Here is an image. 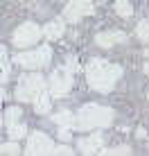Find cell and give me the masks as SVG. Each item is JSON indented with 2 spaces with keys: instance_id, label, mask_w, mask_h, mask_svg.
<instances>
[{
  "instance_id": "cell-19",
  "label": "cell",
  "mask_w": 149,
  "mask_h": 156,
  "mask_svg": "<svg viewBox=\"0 0 149 156\" xmlns=\"http://www.w3.org/2000/svg\"><path fill=\"white\" fill-rule=\"evenodd\" d=\"M0 55H2V79L0 82H7L9 79V57H7V50H0Z\"/></svg>"
},
{
  "instance_id": "cell-10",
  "label": "cell",
  "mask_w": 149,
  "mask_h": 156,
  "mask_svg": "<svg viewBox=\"0 0 149 156\" xmlns=\"http://www.w3.org/2000/svg\"><path fill=\"white\" fill-rule=\"evenodd\" d=\"M126 41V34L124 32H99L95 36V43L99 48H113L115 43H124Z\"/></svg>"
},
{
  "instance_id": "cell-11",
  "label": "cell",
  "mask_w": 149,
  "mask_h": 156,
  "mask_svg": "<svg viewBox=\"0 0 149 156\" xmlns=\"http://www.w3.org/2000/svg\"><path fill=\"white\" fill-rule=\"evenodd\" d=\"M63 32H66V25H63V20H61V18H54V20H50V23L45 25L43 34H45L50 41H57V39H61V36H63Z\"/></svg>"
},
{
  "instance_id": "cell-17",
  "label": "cell",
  "mask_w": 149,
  "mask_h": 156,
  "mask_svg": "<svg viewBox=\"0 0 149 156\" xmlns=\"http://www.w3.org/2000/svg\"><path fill=\"white\" fill-rule=\"evenodd\" d=\"M20 109L18 106H9L7 111H5V122H7V125H12V122H18L20 120Z\"/></svg>"
},
{
  "instance_id": "cell-21",
  "label": "cell",
  "mask_w": 149,
  "mask_h": 156,
  "mask_svg": "<svg viewBox=\"0 0 149 156\" xmlns=\"http://www.w3.org/2000/svg\"><path fill=\"white\" fill-rule=\"evenodd\" d=\"M66 68H68V70H77V68H79L77 59H74V57H68V61H66Z\"/></svg>"
},
{
  "instance_id": "cell-15",
  "label": "cell",
  "mask_w": 149,
  "mask_h": 156,
  "mask_svg": "<svg viewBox=\"0 0 149 156\" xmlns=\"http://www.w3.org/2000/svg\"><path fill=\"white\" fill-rule=\"evenodd\" d=\"M115 12H118L122 18H129L133 14V7L129 5V0H115Z\"/></svg>"
},
{
  "instance_id": "cell-20",
  "label": "cell",
  "mask_w": 149,
  "mask_h": 156,
  "mask_svg": "<svg viewBox=\"0 0 149 156\" xmlns=\"http://www.w3.org/2000/svg\"><path fill=\"white\" fill-rule=\"evenodd\" d=\"M20 149H18V145L16 143H5V145H0V154H18Z\"/></svg>"
},
{
  "instance_id": "cell-3",
  "label": "cell",
  "mask_w": 149,
  "mask_h": 156,
  "mask_svg": "<svg viewBox=\"0 0 149 156\" xmlns=\"http://www.w3.org/2000/svg\"><path fill=\"white\" fill-rule=\"evenodd\" d=\"M43 90H45V77L43 75H39V73L23 75L18 86H16V98H18V102H34Z\"/></svg>"
},
{
  "instance_id": "cell-2",
  "label": "cell",
  "mask_w": 149,
  "mask_h": 156,
  "mask_svg": "<svg viewBox=\"0 0 149 156\" xmlns=\"http://www.w3.org/2000/svg\"><path fill=\"white\" fill-rule=\"evenodd\" d=\"M113 122V111L99 104H86L77 113L79 129H95V127H109Z\"/></svg>"
},
{
  "instance_id": "cell-23",
  "label": "cell",
  "mask_w": 149,
  "mask_h": 156,
  "mask_svg": "<svg viewBox=\"0 0 149 156\" xmlns=\"http://www.w3.org/2000/svg\"><path fill=\"white\" fill-rule=\"evenodd\" d=\"M54 154L66 156V154H72V149H70V147H66V145H61V147H57V149H54Z\"/></svg>"
},
{
  "instance_id": "cell-9",
  "label": "cell",
  "mask_w": 149,
  "mask_h": 156,
  "mask_svg": "<svg viewBox=\"0 0 149 156\" xmlns=\"http://www.w3.org/2000/svg\"><path fill=\"white\" fill-rule=\"evenodd\" d=\"M102 143H104L102 133H93V136H88V138H81V140L77 143V147H79L81 154H99Z\"/></svg>"
},
{
  "instance_id": "cell-7",
  "label": "cell",
  "mask_w": 149,
  "mask_h": 156,
  "mask_svg": "<svg viewBox=\"0 0 149 156\" xmlns=\"http://www.w3.org/2000/svg\"><path fill=\"white\" fill-rule=\"evenodd\" d=\"M54 149H57L54 143H52L43 131H36V133H32V136H29L25 154H29V156H36V154H39V156H43V154H54Z\"/></svg>"
},
{
  "instance_id": "cell-13",
  "label": "cell",
  "mask_w": 149,
  "mask_h": 156,
  "mask_svg": "<svg viewBox=\"0 0 149 156\" xmlns=\"http://www.w3.org/2000/svg\"><path fill=\"white\" fill-rule=\"evenodd\" d=\"M50 106H52L50 95H47L45 90H43V93H41L39 98L34 100V111H36V113H47V111H50Z\"/></svg>"
},
{
  "instance_id": "cell-1",
  "label": "cell",
  "mask_w": 149,
  "mask_h": 156,
  "mask_svg": "<svg viewBox=\"0 0 149 156\" xmlns=\"http://www.w3.org/2000/svg\"><path fill=\"white\" fill-rule=\"evenodd\" d=\"M86 77H88V86L93 90L109 93V90H113V86L122 77V68L115 66V63L104 61V59H90V63L86 68Z\"/></svg>"
},
{
  "instance_id": "cell-8",
  "label": "cell",
  "mask_w": 149,
  "mask_h": 156,
  "mask_svg": "<svg viewBox=\"0 0 149 156\" xmlns=\"http://www.w3.org/2000/svg\"><path fill=\"white\" fill-rule=\"evenodd\" d=\"M93 9L95 7H93L90 0H70L66 5V9H63V18L70 20V23H79L84 16L93 14Z\"/></svg>"
},
{
  "instance_id": "cell-18",
  "label": "cell",
  "mask_w": 149,
  "mask_h": 156,
  "mask_svg": "<svg viewBox=\"0 0 149 156\" xmlns=\"http://www.w3.org/2000/svg\"><path fill=\"white\" fill-rule=\"evenodd\" d=\"M99 154H106V156H120V154H126V156H129V154H131V147H129V145H122V147L104 149V152H99Z\"/></svg>"
},
{
  "instance_id": "cell-12",
  "label": "cell",
  "mask_w": 149,
  "mask_h": 156,
  "mask_svg": "<svg viewBox=\"0 0 149 156\" xmlns=\"http://www.w3.org/2000/svg\"><path fill=\"white\" fill-rule=\"evenodd\" d=\"M52 122H54V125H59V127L72 129V127H77V115H72L70 111H59L57 115H52Z\"/></svg>"
},
{
  "instance_id": "cell-6",
  "label": "cell",
  "mask_w": 149,
  "mask_h": 156,
  "mask_svg": "<svg viewBox=\"0 0 149 156\" xmlns=\"http://www.w3.org/2000/svg\"><path fill=\"white\" fill-rule=\"evenodd\" d=\"M72 70H68V68H54L50 75V90L52 95H57V98H61V95H66L68 90L72 88Z\"/></svg>"
},
{
  "instance_id": "cell-14",
  "label": "cell",
  "mask_w": 149,
  "mask_h": 156,
  "mask_svg": "<svg viewBox=\"0 0 149 156\" xmlns=\"http://www.w3.org/2000/svg\"><path fill=\"white\" fill-rule=\"evenodd\" d=\"M7 131H9V138H12V140H20V138L27 133V127H25L23 122H12V125H7Z\"/></svg>"
},
{
  "instance_id": "cell-22",
  "label": "cell",
  "mask_w": 149,
  "mask_h": 156,
  "mask_svg": "<svg viewBox=\"0 0 149 156\" xmlns=\"http://www.w3.org/2000/svg\"><path fill=\"white\" fill-rule=\"evenodd\" d=\"M59 138H61V140H70V138H72L70 129H68V127H61V131H59Z\"/></svg>"
},
{
  "instance_id": "cell-4",
  "label": "cell",
  "mask_w": 149,
  "mask_h": 156,
  "mask_svg": "<svg viewBox=\"0 0 149 156\" xmlns=\"http://www.w3.org/2000/svg\"><path fill=\"white\" fill-rule=\"evenodd\" d=\"M50 57H52L50 45H41L39 50H34V52H18L14 61L18 63V66L27 68V70H39V68H45L47 63H50Z\"/></svg>"
},
{
  "instance_id": "cell-16",
  "label": "cell",
  "mask_w": 149,
  "mask_h": 156,
  "mask_svg": "<svg viewBox=\"0 0 149 156\" xmlns=\"http://www.w3.org/2000/svg\"><path fill=\"white\" fill-rule=\"evenodd\" d=\"M136 34H138L140 41L149 43V20H140V23L136 25Z\"/></svg>"
},
{
  "instance_id": "cell-5",
  "label": "cell",
  "mask_w": 149,
  "mask_h": 156,
  "mask_svg": "<svg viewBox=\"0 0 149 156\" xmlns=\"http://www.w3.org/2000/svg\"><path fill=\"white\" fill-rule=\"evenodd\" d=\"M41 34H43V32H41V27L36 23H23L14 32L12 43L16 48H29V45H34V43H39Z\"/></svg>"
},
{
  "instance_id": "cell-24",
  "label": "cell",
  "mask_w": 149,
  "mask_h": 156,
  "mask_svg": "<svg viewBox=\"0 0 149 156\" xmlns=\"http://www.w3.org/2000/svg\"><path fill=\"white\" fill-rule=\"evenodd\" d=\"M145 57H147V59H149V50H145ZM145 73H147V75H149V61H147V63H145Z\"/></svg>"
}]
</instances>
